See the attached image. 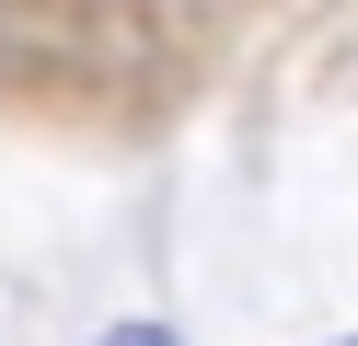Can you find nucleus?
<instances>
[{
	"label": "nucleus",
	"mask_w": 358,
	"mask_h": 346,
	"mask_svg": "<svg viewBox=\"0 0 358 346\" xmlns=\"http://www.w3.org/2000/svg\"><path fill=\"white\" fill-rule=\"evenodd\" d=\"M104 346H173V335H162V323H116Z\"/></svg>",
	"instance_id": "f257e3e1"
}]
</instances>
